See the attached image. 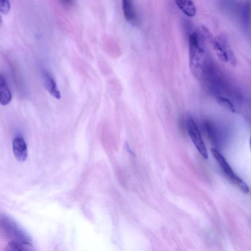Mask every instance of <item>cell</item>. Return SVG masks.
I'll return each mask as SVG.
<instances>
[{
	"mask_svg": "<svg viewBox=\"0 0 251 251\" xmlns=\"http://www.w3.org/2000/svg\"><path fill=\"white\" fill-rule=\"evenodd\" d=\"M212 40L210 33L204 26L189 36V68L191 73L199 80L203 79L206 73L208 63L207 46Z\"/></svg>",
	"mask_w": 251,
	"mask_h": 251,
	"instance_id": "1",
	"label": "cell"
},
{
	"mask_svg": "<svg viewBox=\"0 0 251 251\" xmlns=\"http://www.w3.org/2000/svg\"><path fill=\"white\" fill-rule=\"evenodd\" d=\"M212 46L216 56L222 62L235 66V56L227 37L223 35L216 36L212 41Z\"/></svg>",
	"mask_w": 251,
	"mask_h": 251,
	"instance_id": "2",
	"label": "cell"
},
{
	"mask_svg": "<svg viewBox=\"0 0 251 251\" xmlns=\"http://www.w3.org/2000/svg\"><path fill=\"white\" fill-rule=\"evenodd\" d=\"M211 152L229 181L238 187L244 193H248L250 189L248 185L233 172L221 153L214 148L211 149Z\"/></svg>",
	"mask_w": 251,
	"mask_h": 251,
	"instance_id": "3",
	"label": "cell"
},
{
	"mask_svg": "<svg viewBox=\"0 0 251 251\" xmlns=\"http://www.w3.org/2000/svg\"><path fill=\"white\" fill-rule=\"evenodd\" d=\"M186 123L187 132L192 142L202 157L207 160V150L195 120L191 116H188Z\"/></svg>",
	"mask_w": 251,
	"mask_h": 251,
	"instance_id": "4",
	"label": "cell"
},
{
	"mask_svg": "<svg viewBox=\"0 0 251 251\" xmlns=\"http://www.w3.org/2000/svg\"><path fill=\"white\" fill-rule=\"evenodd\" d=\"M13 147L16 158L21 162L25 161L28 157V147L24 139L21 137H16L13 141Z\"/></svg>",
	"mask_w": 251,
	"mask_h": 251,
	"instance_id": "5",
	"label": "cell"
},
{
	"mask_svg": "<svg viewBox=\"0 0 251 251\" xmlns=\"http://www.w3.org/2000/svg\"><path fill=\"white\" fill-rule=\"evenodd\" d=\"M12 93L5 76L0 73V104L8 105L12 101Z\"/></svg>",
	"mask_w": 251,
	"mask_h": 251,
	"instance_id": "6",
	"label": "cell"
},
{
	"mask_svg": "<svg viewBox=\"0 0 251 251\" xmlns=\"http://www.w3.org/2000/svg\"><path fill=\"white\" fill-rule=\"evenodd\" d=\"M124 17L128 23L135 24L137 15L133 0H122Z\"/></svg>",
	"mask_w": 251,
	"mask_h": 251,
	"instance_id": "7",
	"label": "cell"
},
{
	"mask_svg": "<svg viewBox=\"0 0 251 251\" xmlns=\"http://www.w3.org/2000/svg\"><path fill=\"white\" fill-rule=\"evenodd\" d=\"M180 10L189 18L194 17L197 13L196 7L193 0H174Z\"/></svg>",
	"mask_w": 251,
	"mask_h": 251,
	"instance_id": "8",
	"label": "cell"
},
{
	"mask_svg": "<svg viewBox=\"0 0 251 251\" xmlns=\"http://www.w3.org/2000/svg\"><path fill=\"white\" fill-rule=\"evenodd\" d=\"M44 84L46 89L54 98L60 99L61 95L58 89L56 83L50 73L45 72L44 74Z\"/></svg>",
	"mask_w": 251,
	"mask_h": 251,
	"instance_id": "9",
	"label": "cell"
},
{
	"mask_svg": "<svg viewBox=\"0 0 251 251\" xmlns=\"http://www.w3.org/2000/svg\"><path fill=\"white\" fill-rule=\"evenodd\" d=\"M33 246L28 242L12 241L6 247L7 251H28L32 250Z\"/></svg>",
	"mask_w": 251,
	"mask_h": 251,
	"instance_id": "10",
	"label": "cell"
},
{
	"mask_svg": "<svg viewBox=\"0 0 251 251\" xmlns=\"http://www.w3.org/2000/svg\"><path fill=\"white\" fill-rule=\"evenodd\" d=\"M217 103L221 107L231 113H235L236 109L233 104L228 99L222 97L217 96L216 98Z\"/></svg>",
	"mask_w": 251,
	"mask_h": 251,
	"instance_id": "11",
	"label": "cell"
},
{
	"mask_svg": "<svg viewBox=\"0 0 251 251\" xmlns=\"http://www.w3.org/2000/svg\"><path fill=\"white\" fill-rule=\"evenodd\" d=\"M10 0H0V12L3 14H8L11 10Z\"/></svg>",
	"mask_w": 251,
	"mask_h": 251,
	"instance_id": "12",
	"label": "cell"
},
{
	"mask_svg": "<svg viewBox=\"0 0 251 251\" xmlns=\"http://www.w3.org/2000/svg\"><path fill=\"white\" fill-rule=\"evenodd\" d=\"M61 1L68 5H72L74 2V0H61Z\"/></svg>",
	"mask_w": 251,
	"mask_h": 251,
	"instance_id": "13",
	"label": "cell"
},
{
	"mask_svg": "<svg viewBox=\"0 0 251 251\" xmlns=\"http://www.w3.org/2000/svg\"><path fill=\"white\" fill-rule=\"evenodd\" d=\"M2 24V18L1 15H0V27H1Z\"/></svg>",
	"mask_w": 251,
	"mask_h": 251,
	"instance_id": "14",
	"label": "cell"
}]
</instances>
